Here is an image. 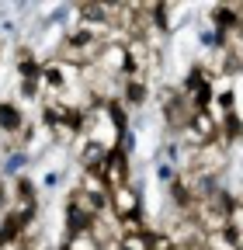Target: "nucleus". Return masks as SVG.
Here are the masks:
<instances>
[{"mask_svg":"<svg viewBox=\"0 0 243 250\" xmlns=\"http://www.w3.org/2000/svg\"><path fill=\"white\" fill-rule=\"evenodd\" d=\"M108 212L118 219L122 226L125 223H136V219H142V198H139V191L132 184H125V188H118V191H111V205H108Z\"/></svg>","mask_w":243,"mask_h":250,"instance_id":"f257e3e1","label":"nucleus"},{"mask_svg":"<svg viewBox=\"0 0 243 250\" xmlns=\"http://www.w3.org/2000/svg\"><path fill=\"white\" fill-rule=\"evenodd\" d=\"M129 167H132V164H129V153L122 149V146H115V149L104 156L101 177H104V184H108V191H118V188L132 184V170H129Z\"/></svg>","mask_w":243,"mask_h":250,"instance_id":"f03ea898","label":"nucleus"},{"mask_svg":"<svg viewBox=\"0 0 243 250\" xmlns=\"http://www.w3.org/2000/svg\"><path fill=\"white\" fill-rule=\"evenodd\" d=\"M24 125H28V122H24V111H21L14 101H0V132L14 139Z\"/></svg>","mask_w":243,"mask_h":250,"instance_id":"7ed1b4c3","label":"nucleus"},{"mask_svg":"<svg viewBox=\"0 0 243 250\" xmlns=\"http://www.w3.org/2000/svg\"><path fill=\"white\" fill-rule=\"evenodd\" d=\"M146 94H149L146 80H122V104L125 108H139L146 101Z\"/></svg>","mask_w":243,"mask_h":250,"instance_id":"20e7f679","label":"nucleus"},{"mask_svg":"<svg viewBox=\"0 0 243 250\" xmlns=\"http://www.w3.org/2000/svg\"><path fill=\"white\" fill-rule=\"evenodd\" d=\"M63 250H101V240L94 233H63Z\"/></svg>","mask_w":243,"mask_h":250,"instance_id":"39448f33","label":"nucleus"},{"mask_svg":"<svg viewBox=\"0 0 243 250\" xmlns=\"http://www.w3.org/2000/svg\"><path fill=\"white\" fill-rule=\"evenodd\" d=\"M149 233L153 229H122L118 243L122 250H149Z\"/></svg>","mask_w":243,"mask_h":250,"instance_id":"423d86ee","label":"nucleus"},{"mask_svg":"<svg viewBox=\"0 0 243 250\" xmlns=\"http://www.w3.org/2000/svg\"><path fill=\"white\" fill-rule=\"evenodd\" d=\"M149 250H177V243L167 229H153L149 233Z\"/></svg>","mask_w":243,"mask_h":250,"instance_id":"0eeeda50","label":"nucleus"}]
</instances>
